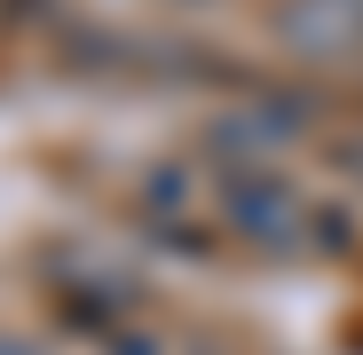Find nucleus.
<instances>
[{
	"instance_id": "2",
	"label": "nucleus",
	"mask_w": 363,
	"mask_h": 355,
	"mask_svg": "<svg viewBox=\"0 0 363 355\" xmlns=\"http://www.w3.org/2000/svg\"><path fill=\"white\" fill-rule=\"evenodd\" d=\"M277 40L308 64H340L363 47V0H277Z\"/></svg>"
},
{
	"instance_id": "1",
	"label": "nucleus",
	"mask_w": 363,
	"mask_h": 355,
	"mask_svg": "<svg viewBox=\"0 0 363 355\" xmlns=\"http://www.w3.org/2000/svg\"><path fill=\"white\" fill-rule=\"evenodd\" d=\"M221 213H229L237 237H253V245H269V253H300L308 245V221H316L269 166L261 174H221Z\"/></svg>"
},
{
	"instance_id": "4",
	"label": "nucleus",
	"mask_w": 363,
	"mask_h": 355,
	"mask_svg": "<svg viewBox=\"0 0 363 355\" xmlns=\"http://www.w3.org/2000/svg\"><path fill=\"white\" fill-rule=\"evenodd\" d=\"M0 355H24V347H9V339H0Z\"/></svg>"
},
{
	"instance_id": "3",
	"label": "nucleus",
	"mask_w": 363,
	"mask_h": 355,
	"mask_svg": "<svg viewBox=\"0 0 363 355\" xmlns=\"http://www.w3.org/2000/svg\"><path fill=\"white\" fill-rule=\"evenodd\" d=\"M111 355H158V347H150V339H135V332H127V339H111Z\"/></svg>"
}]
</instances>
